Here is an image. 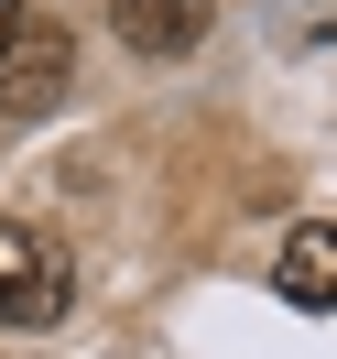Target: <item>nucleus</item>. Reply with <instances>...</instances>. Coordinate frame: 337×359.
<instances>
[{"label": "nucleus", "instance_id": "1", "mask_svg": "<svg viewBox=\"0 0 337 359\" xmlns=\"http://www.w3.org/2000/svg\"><path fill=\"white\" fill-rule=\"evenodd\" d=\"M66 250L44 240L33 218H0V327H55L66 316Z\"/></svg>", "mask_w": 337, "mask_h": 359}, {"label": "nucleus", "instance_id": "2", "mask_svg": "<svg viewBox=\"0 0 337 359\" xmlns=\"http://www.w3.org/2000/svg\"><path fill=\"white\" fill-rule=\"evenodd\" d=\"M55 88H66V22L22 11V33H11V55H0V120H44Z\"/></svg>", "mask_w": 337, "mask_h": 359}, {"label": "nucleus", "instance_id": "3", "mask_svg": "<svg viewBox=\"0 0 337 359\" xmlns=\"http://www.w3.org/2000/svg\"><path fill=\"white\" fill-rule=\"evenodd\" d=\"M272 283H283V305L337 316V218H294V229H283V262H272Z\"/></svg>", "mask_w": 337, "mask_h": 359}, {"label": "nucleus", "instance_id": "4", "mask_svg": "<svg viewBox=\"0 0 337 359\" xmlns=\"http://www.w3.org/2000/svg\"><path fill=\"white\" fill-rule=\"evenodd\" d=\"M207 22H218V0H109V33L131 55H196Z\"/></svg>", "mask_w": 337, "mask_h": 359}, {"label": "nucleus", "instance_id": "5", "mask_svg": "<svg viewBox=\"0 0 337 359\" xmlns=\"http://www.w3.org/2000/svg\"><path fill=\"white\" fill-rule=\"evenodd\" d=\"M22 11H33V0H0V55H11V33H22Z\"/></svg>", "mask_w": 337, "mask_h": 359}]
</instances>
